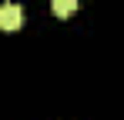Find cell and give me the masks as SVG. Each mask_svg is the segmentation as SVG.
<instances>
[{
    "label": "cell",
    "instance_id": "7a4b0ae2",
    "mask_svg": "<svg viewBox=\"0 0 124 120\" xmlns=\"http://www.w3.org/2000/svg\"><path fill=\"white\" fill-rule=\"evenodd\" d=\"M50 10H54L61 20H67V17L77 13V0H50Z\"/></svg>",
    "mask_w": 124,
    "mask_h": 120
},
{
    "label": "cell",
    "instance_id": "6da1fadb",
    "mask_svg": "<svg viewBox=\"0 0 124 120\" xmlns=\"http://www.w3.org/2000/svg\"><path fill=\"white\" fill-rule=\"evenodd\" d=\"M23 27V7L0 3V30H20Z\"/></svg>",
    "mask_w": 124,
    "mask_h": 120
}]
</instances>
